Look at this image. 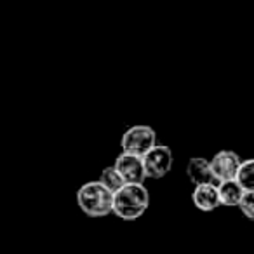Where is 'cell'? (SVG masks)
Returning a JSON list of instances; mask_svg holds the SVG:
<instances>
[{
    "mask_svg": "<svg viewBox=\"0 0 254 254\" xmlns=\"http://www.w3.org/2000/svg\"><path fill=\"white\" fill-rule=\"evenodd\" d=\"M113 167L119 171L124 183H145V167H143V159L139 155L122 152L115 159Z\"/></svg>",
    "mask_w": 254,
    "mask_h": 254,
    "instance_id": "cell-5",
    "label": "cell"
},
{
    "mask_svg": "<svg viewBox=\"0 0 254 254\" xmlns=\"http://www.w3.org/2000/svg\"><path fill=\"white\" fill-rule=\"evenodd\" d=\"M191 202L198 211L211 212L216 211L219 205V197H218V188L216 183H205V185H197L191 191Z\"/></svg>",
    "mask_w": 254,
    "mask_h": 254,
    "instance_id": "cell-7",
    "label": "cell"
},
{
    "mask_svg": "<svg viewBox=\"0 0 254 254\" xmlns=\"http://www.w3.org/2000/svg\"><path fill=\"white\" fill-rule=\"evenodd\" d=\"M187 176L193 187L205 183H214L211 164L205 157H191L187 164Z\"/></svg>",
    "mask_w": 254,
    "mask_h": 254,
    "instance_id": "cell-8",
    "label": "cell"
},
{
    "mask_svg": "<svg viewBox=\"0 0 254 254\" xmlns=\"http://www.w3.org/2000/svg\"><path fill=\"white\" fill-rule=\"evenodd\" d=\"M157 143V132L153 131L152 126L146 124H138V126L129 127L122 134L120 146L122 152L134 153V155L143 157L153 145Z\"/></svg>",
    "mask_w": 254,
    "mask_h": 254,
    "instance_id": "cell-4",
    "label": "cell"
},
{
    "mask_svg": "<svg viewBox=\"0 0 254 254\" xmlns=\"http://www.w3.org/2000/svg\"><path fill=\"white\" fill-rule=\"evenodd\" d=\"M237 207L240 209V212H242L247 219H253L254 218V191H244V195L240 197Z\"/></svg>",
    "mask_w": 254,
    "mask_h": 254,
    "instance_id": "cell-12",
    "label": "cell"
},
{
    "mask_svg": "<svg viewBox=\"0 0 254 254\" xmlns=\"http://www.w3.org/2000/svg\"><path fill=\"white\" fill-rule=\"evenodd\" d=\"M141 159L146 180H162L174 166L173 150L167 145H159V143H155Z\"/></svg>",
    "mask_w": 254,
    "mask_h": 254,
    "instance_id": "cell-3",
    "label": "cell"
},
{
    "mask_svg": "<svg viewBox=\"0 0 254 254\" xmlns=\"http://www.w3.org/2000/svg\"><path fill=\"white\" fill-rule=\"evenodd\" d=\"M240 160L242 159H240L235 152H232V150H221V152L216 153V155L212 157V160H209L214 183L233 180L237 169H239V166H240Z\"/></svg>",
    "mask_w": 254,
    "mask_h": 254,
    "instance_id": "cell-6",
    "label": "cell"
},
{
    "mask_svg": "<svg viewBox=\"0 0 254 254\" xmlns=\"http://www.w3.org/2000/svg\"><path fill=\"white\" fill-rule=\"evenodd\" d=\"M99 181H101V183L105 185L112 193H115V191L124 185L122 176H120L119 171H117L113 166H108L101 171V174H99Z\"/></svg>",
    "mask_w": 254,
    "mask_h": 254,
    "instance_id": "cell-11",
    "label": "cell"
},
{
    "mask_svg": "<svg viewBox=\"0 0 254 254\" xmlns=\"http://www.w3.org/2000/svg\"><path fill=\"white\" fill-rule=\"evenodd\" d=\"M77 204L87 218H106L112 214L113 193L99 180H92L77 190Z\"/></svg>",
    "mask_w": 254,
    "mask_h": 254,
    "instance_id": "cell-2",
    "label": "cell"
},
{
    "mask_svg": "<svg viewBox=\"0 0 254 254\" xmlns=\"http://www.w3.org/2000/svg\"><path fill=\"white\" fill-rule=\"evenodd\" d=\"M233 180L242 187V190L254 191V160L253 159L240 160V166L237 169Z\"/></svg>",
    "mask_w": 254,
    "mask_h": 254,
    "instance_id": "cell-10",
    "label": "cell"
},
{
    "mask_svg": "<svg viewBox=\"0 0 254 254\" xmlns=\"http://www.w3.org/2000/svg\"><path fill=\"white\" fill-rule=\"evenodd\" d=\"M216 188H218L219 205H225V207H237L240 197L246 191L235 180L219 181V183H216Z\"/></svg>",
    "mask_w": 254,
    "mask_h": 254,
    "instance_id": "cell-9",
    "label": "cell"
},
{
    "mask_svg": "<svg viewBox=\"0 0 254 254\" xmlns=\"http://www.w3.org/2000/svg\"><path fill=\"white\" fill-rule=\"evenodd\" d=\"M150 207V193L145 183H124L113 193L112 214L124 221L139 219Z\"/></svg>",
    "mask_w": 254,
    "mask_h": 254,
    "instance_id": "cell-1",
    "label": "cell"
}]
</instances>
